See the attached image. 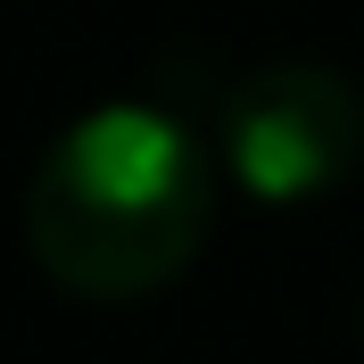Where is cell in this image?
<instances>
[{
  "label": "cell",
  "instance_id": "6da1fadb",
  "mask_svg": "<svg viewBox=\"0 0 364 364\" xmlns=\"http://www.w3.org/2000/svg\"><path fill=\"white\" fill-rule=\"evenodd\" d=\"M215 224V158L174 108H83L25 182V249L67 298H149Z\"/></svg>",
  "mask_w": 364,
  "mask_h": 364
},
{
  "label": "cell",
  "instance_id": "7a4b0ae2",
  "mask_svg": "<svg viewBox=\"0 0 364 364\" xmlns=\"http://www.w3.org/2000/svg\"><path fill=\"white\" fill-rule=\"evenodd\" d=\"M215 133H224V174L257 207H298L364 166V100L340 67L282 58L224 91Z\"/></svg>",
  "mask_w": 364,
  "mask_h": 364
}]
</instances>
